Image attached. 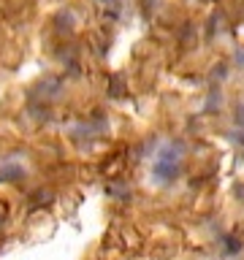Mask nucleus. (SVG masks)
<instances>
[]
</instances>
